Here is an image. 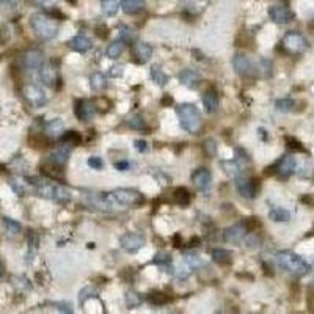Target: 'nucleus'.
Segmentation results:
<instances>
[{"instance_id": "f257e3e1", "label": "nucleus", "mask_w": 314, "mask_h": 314, "mask_svg": "<svg viewBox=\"0 0 314 314\" xmlns=\"http://www.w3.org/2000/svg\"><path fill=\"white\" fill-rule=\"evenodd\" d=\"M112 208H135L145 203L143 195L135 189H116L109 193H102Z\"/></svg>"}, {"instance_id": "f03ea898", "label": "nucleus", "mask_w": 314, "mask_h": 314, "mask_svg": "<svg viewBox=\"0 0 314 314\" xmlns=\"http://www.w3.org/2000/svg\"><path fill=\"white\" fill-rule=\"evenodd\" d=\"M30 27L35 35L44 41H50L58 35V24L46 13H35L30 17Z\"/></svg>"}, {"instance_id": "7ed1b4c3", "label": "nucleus", "mask_w": 314, "mask_h": 314, "mask_svg": "<svg viewBox=\"0 0 314 314\" xmlns=\"http://www.w3.org/2000/svg\"><path fill=\"white\" fill-rule=\"evenodd\" d=\"M277 264L294 277H303L310 272V264L299 255L292 252H280L277 253Z\"/></svg>"}, {"instance_id": "20e7f679", "label": "nucleus", "mask_w": 314, "mask_h": 314, "mask_svg": "<svg viewBox=\"0 0 314 314\" xmlns=\"http://www.w3.org/2000/svg\"><path fill=\"white\" fill-rule=\"evenodd\" d=\"M176 115L184 131L190 134H198L201 129V113L197 107L193 104H179L176 107Z\"/></svg>"}, {"instance_id": "39448f33", "label": "nucleus", "mask_w": 314, "mask_h": 314, "mask_svg": "<svg viewBox=\"0 0 314 314\" xmlns=\"http://www.w3.org/2000/svg\"><path fill=\"white\" fill-rule=\"evenodd\" d=\"M36 193L42 198H47L57 203H68L71 200V190L57 182H38Z\"/></svg>"}, {"instance_id": "423d86ee", "label": "nucleus", "mask_w": 314, "mask_h": 314, "mask_svg": "<svg viewBox=\"0 0 314 314\" xmlns=\"http://www.w3.org/2000/svg\"><path fill=\"white\" fill-rule=\"evenodd\" d=\"M24 97L25 101L35 107V109H41V107H44L47 104V94L44 93V90L41 88V86L35 85V83H28L24 86Z\"/></svg>"}, {"instance_id": "0eeeda50", "label": "nucleus", "mask_w": 314, "mask_h": 314, "mask_svg": "<svg viewBox=\"0 0 314 314\" xmlns=\"http://www.w3.org/2000/svg\"><path fill=\"white\" fill-rule=\"evenodd\" d=\"M281 46L289 53H302L308 47V42L303 38V35L297 33V31H289V33L285 35L283 41H281Z\"/></svg>"}, {"instance_id": "6e6552de", "label": "nucleus", "mask_w": 314, "mask_h": 314, "mask_svg": "<svg viewBox=\"0 0 314 314\" xmlns=\"http://www.w3.org/2000/svg\"><path fill=\"white\" fill-rule=\"evenodd\" d=\"M236 189H237V192H239L241 197H244L247 200H253L256 197V193H258L259 184H258V181L250 179V178H247V176L242 175V176H237Z\"/></svg>"}, {"instance_id": "1a4fd4ad", "label": "nucleus", "mask_w": 314, "mask_h": 314, "mask_svg": "<svg viewBox=\"0 0 314 314\" xmlns=\"http://www.w3.org/2000/svg\"><path fill=\"white\" fill-rule=\"evenodd\" d=\"M192 181H193V186L200 192H208L212 186V175L208 168H198L193 171Z\"/></svg>"}, {"instance_id": "9d476101", "label": "nucleus", "mask_w": 314, "mask_h": 314, "mask_svg": "<svg viewBox=\"0 0 314 314\" xmlns=\"http://www.w3.org/2000/svg\"><path fill=\"white\" fill-rule=\"evenodd\" d=\"M269 16L275 24H288L294 17V13L286 5H274L269 9Z\"/></svg>"}, {"instance_id": "9b49d317", "label": "nucleus", "mask_w": 314, "mask_h": 314, "mask_svg": "<svg viewBox=\"0 0 314 314\" xmlns=\"http://www.w3.org/2000/svg\"><path fill=\"white\" fill-rule=\"evenodd\" d=\"M20 63L28 71H38L44 64V57L39 50H28L20 57Z\"/></svg>"}, {"instance_id": "f8f14e48", "label": "nucleus", "mask_w": 314, "mask_h": 314, "mask_svg": "<svg viewBox=\"0 0 314 314\" xmlns=\"http://www.w3.org/2000/svg\"><path fill=\"white\" fill-rule=\"evenodd\" d=\"M120 244L123 247V250L129 252V253H135L140 248L145 245V237H142L140 234H134V233H127L124 236H121Z\"/></svg>"}, {"instance_id": "ddd939ff", "label": "nucleus", "mask_w": 314, "mask_h": 314, "mask_svg": "<svg viewBox=\"0 0 314 314\" xmlns=\"http://www.w3.org/2000/svg\"><path fill=\"white\" fill-rule=\"evenodd\" d=\"M74 113H75V116H77L80 121H90L91 118L96 115V107L90 101L80 99V101H75Z\"/></svg>"}, {"instance_id": "4468645a", "label": "nucleus", "mask_w": 314, "mask_h": 314, "mask_svg": "<svg viewBox=\"0 0 314 314\" xmlns=\"http://www.w3.org/2000/svg\"><path fill=\"white\" fill-rule=\"evenodd\" d=\"M277 175L281 176V178H289L292 173L296 171L297 168V160L294 156H291V154H286L283 156L280 160H278V164H277Z\"/></svg>"}, {"instance_id": "2eb2a0df", "label": "nucleus", "mask_w": 314, "mask_h": 314, "mask_svg": "<svg viewBox=\"0 0 314 314\" xmlns=\"http://www.w3.org/2000/svg\"><path fill=\"white\" fill-rule=\"evenodd\" d=\"M233 66H234L236 72L239 75H250L255 71L252 60L248 58L247 55H244V53H237V55H234Z\"/></svg>"}, {"instance_id": "dca6fc26", "label": "nucleus", "mask_w": 314, "mask_h": 314, "mask_svg": "<svg viewBox=\"0 0 314 314\" xmlns=\"http://www.w3.org/2000/svg\"><path fill=\"white\" fill-rule=\"evenodd\" d=\"M38 77H39V80L44 83L46 86H53V85L57 83V80H58L57 69L53 68L50 63H46V61L38 69Z\"/></svg>"}, {"instance_id": "f3484780", "label": "nucleus", "mask_w": 314, "mask_h": 314, "mask_svg": "<svg viewBox=\"0 0 314 314\" xmlns=\"http://www.w3.org/2000/svg\"><path fill=\"white\" fill-rule=\"evenodd\" d=\"M245 231L247 228L244 225H233L223 231V241L228 244H239L245 237Z\"/></svg>"}, {"instance_id": "a211bd4d", "label": "nucleus", "mask_w": 314, "mask_h": 314, "mask_svg": "<svg viewBox=\"0 0 314 314\" xmlns=\"http://www.w3.org/2000/svg\"><path fill=\"white\" fill-rule=\"evenodd\" d=\"M134 57L138 63H146L153 57V47L148 42H137L134 46Z\"/></svg>"}, {"instance_id": "6ab92c4d", "label": "nucleus", "mask_w": 314, "mask_h": 314, "mask_svg": "<svg viewBox=\"0 0 314 314\" xmlns=\"http://www.w3.org/2000/svg\"><path fill=\"white\" fill-rule=\"evenodd\" d=\"M179 80L187 88H197L200 83V74L195 69H184L179 72Z\"/></svg>"}, {"instance_id": "aec40b11", "label": "nucleus", "mask_w": 314, "mask_h": 314, "mask_svg": "<svg viewBox=\"0 0 314 314\" xmlns=\"http://www.w3.org/2000/svg\"><path fill=\"white\" fill-rule=\"evenodd\" d=\"M68 46L75 50V52H79V53H85V52H88L91 49V41L90 38H86L85 35H75L69 42H68Z\"/></svg>"}, {"instance_id": "412c9836", "label": "nucleus", "mask_w": 314, "mask_h": 314, "mask_svg": "<svg viewBox=\"0 0 314 314\" xmlns=\"http://www.w3.org/2000/svg\"><path fill=\"white\" fill-rule=\"evenodd\" d=\"M203 105L208 113H214L217 110V93L214 90H208L203 94Z\"/></svg>"}, {"instance_id": "4be33fe9", "label": "nucleus", "mask_w": 314, "mask_h": 314, "mask_svg": "<svg viewBox=\"0 0 314 314\" xmlns=\"http://www.w3.org/2000/svg\"><path fill=\"white\" fill-rule=\"evenodd\" d=\"M121 8L127 14H135L145 8V0H123Z\"/></svg>"}, {"instance_id": "5701e85b", "label": "nucleus", "mask_w": 314, "mask_h": 314, "mask_svg": "<svg viewBox=\"0 0 314 314\" xmlns=\"http://www.w3.org/2000/svg\"><path fill=\"white\" fill-rule=\"evenodd\" d=\"M64 129V124L63 121L60 120V118H55V120H50L49 123H46L44 126V132L49 135V137H58Z\"/></svg>"}, {"instance_id": "b1692460", "label": "nucleus", "mask_w": 314, "mask_h": 314, "mask_svg": "<svg viewBox=\"0 0 314 314\" xmlns=\"http://www.w3.org/2000/svg\"><path fill=\"white\" fill-rule=\"evenodd\" d=\"M68 156H69V151H66L64 148L55 151V153H52L49 156V162L53 165H58V167H63L64 164L68 162Z\"/></svg>"}, {"instance_id": "393cba45", "label": "nucleus", "mask_w": 314, "mask_h": 314, "mask_svg": "<svg viewBox=\"0 0 314 314\" xmlns=\"http://www.w3.org/2000/svg\"><path fill=\"white\" fill-rule=\"evenodd\" d=\"M120 9V2L118 0H102L101 11L104 16H115Z\"/></svg>"}, {"instance_id": "a878e982", "label": "nucleus", "mask_w": 314, "mask_h": 314, "mask_svg": "<svg viewBox=\"0 0 314 314\" xmlns=\"http://www.w3.org/2000/svg\"><path fill=\"white\" fill-rule=\"evenodd\" d=\"M151 79L157 86H165L168 83V75L162 71L159 66H153L151 68Z\"/></svg>"}, {"instance_id": "bb28decb", "label": "nucleus", "mask_w": 314, "mask_h": 314, "mask_svg": "<svg viewBox=\"0 0 314 314\" xmlns=\"http://www.w3.org/2000/svg\"><path fill=\"white\" fill-rule=\"evenodd\" d=\"M124 50V41L123 39H116L112 44H109L107 47V57L109 58H118Z\"/></svg>"}, {"instance_id": "cd10ccee", "label": "nucleus", "mask_w": 314, "mask_h": 314, "mask_svg": "<svg viewBox=\"0 0 314 314\" xmlns=\"http://www.w3.org/2000/svg\"><path fill=\"white\" fill-rule=\"evenodd\" d=\"M269 217L274 222H288V220H291V212L283 208H274V209H270Z\"/></svg>"}, {"instance_id": "c85d7f7f", "label": "nucleus", "mask_w": 314, "mask_h": 314, "mask_svg": "<svg viewBox=\"0 0 314 314\" xmlns=\"http://www.w3.org/2000/svg\"><path fill=\"white\" fill-rule=\"evenodd\" d=\"M212 259L217 264L226 266V264L231 263V253L226 252V250H222V248H217V250L212 252Z\"/></svg>"}, {"instance_id": "c756f323", "label": "nucleus", "mask_w": 314, "mask_h": 314, "mask_svg": "<svg viewBox=\"0 0 314 314\" xmlns=\"http://www.w3.org/2000/svg\"><path fill=\"white\" fill-rule=\"evenodd\" d=\"M90 85L93 86L94 90H97V91L104 90L105 86H107V80H105V77H104V74H101V72H94V74H91V77H90Z\"/></svg>"}, {"instance_id": "7c9ffc66", "label": "nucleus", "mask_w": 314, "mask_h": 314, "mask_svg": "<svg viewBox=\"0 0 314 314\" xmlns=\"http://www.w3.org/2000/svg\"><path fill=\"white\" fill-rule=\"evenodd\" d=\"M294 107H296V102L292 99H289V97H285V99H278L275 102V109L278 112H283V113L292 112V110H294Z\"/></svg>"}, {"instance_id": "2f4dec72", "label": "nucleus", "mask_w": 314, "mask_h": 314, "mask_svg": "<svg viewBox=\"0 0 314 314\" xmlns=\"http://www.w3.org/2000/svg\"><path fill=\"white\" fill-rule=\"evenodd\" d=\"M137 38V31L132 27L127 25H121L120 27V39H123L124 42H132Z\"/></svg>"}, {"instance_id": "473e14b6", "label": "nucleus", "mask_w": 314, "mask_h": 314, "mask_svg": "<svg viewBox=\"0 0 314 314\" xmlns=\"http://www.w3.org/2000/svg\"><path fill=\"white\" fill-rule=\"evenodd\" d=\"M175 200L176 203H179L181 206H187L190 203V193L187 189H184V187H179L175 190Z\"/></svg>"}, {"instance_id": "72a5a7b5", "label": "nucleus", "mask_w": 314, "mask_h": 314, "mask_svg": "<svg viewBox=\"0 0 314 314\" xmlns=\"http://www.w3.org/2000/svg\"><path fill=\"white\" fill-rule=\"evenodd\" d=\"M148 302L153 303V305H165V303L168 302V297L165 294H162V292H153V294L148 296Z\"/></svg>"}, {"instance_id": "f704fd0d", "label": "nucleus", "mask_w": 314, "mask_h": 314, "mask_svg": "<svg viewBox=\"0 0 314 314\" xmlns=\"http://www.w3.org/2000/svg\"><path fill=\"white\" fill-rule=\"evenodd\" d=\"M126 303L129 308H137L140 303H142V299H140V296L135 294L134 291H129L126 292Z\"/></svg>"}, {"instance_id": "c9c22d12", "label": "nucleus", "mask_w": 314, "mask_h": 314, "mask_svg": "<svg viewBox=\"0 0 314 314\" xmlns=\"http://www.w3.org/2000/svg\"><path fill=\"white\" fill-rule=\"evenodd\" d=\"M61 140L66 145H71V146H74V145H79L80 143V135L77 134V132H74V131H69V132H66L63 137H61Z\"/></svg>"}, {"instance_id": "e433bc0d", "label": "nucleus", "mask_w": 314, "mask_h": 314, "mask_svg": "<svg viewBox=\"0 0 314 314\" xmlns=\"http://www.w3.org/2000/svg\"><path fill=\"white\" fill-rule=\"evenodd\" d=\"M3 223H5V228H6V231L9 234H17V233H20V223H17L16 220L5 217L3 219Z\"/></svg>"}, {"instance_id": "4c0bfd02", "label": "nucleus", "mask_w": 314, "mask_h": 314, "mask_svg": "<svg viewBox=\"0 0 314 314\" xmlns=\"http://www.w3.org/2000/svg\"><path fill=\"white\" fill-rule=\"evenodd\" d=\"M184 259H186V264L190 269H198L201 266V259L195 253H186V255H184Z\"/></svg>"}, {"instance_id": "58836bf2", "label": "nucleus", "mask_w": 314, "mask_h": 314, "mask_svg": "<svg viewBox=\"0 0 314 314\" xmlns=\"http://www.w3.org/2000/svg\"><path fill=\"white\" fill-rule=\"evenodd\" d=\"M153 263L157 264V266H168V264H171V256H170L168 253L160 252V253H157V255L154 256Z\"/></svg>"}, {"instance_id": "ea45409f", "label": "nucleus", "mask_w": 314, "mask_h": 314, "mask_svg": "<svg viewBox=\"0 0 314 314\" xmlns=\"http://www.w3.org/2000/svg\"><path fill=\"white\" fill-rule=\"evenodd\" d=\"M9 186H11V189L19 195V197H24V193H25V182H22L20 179H11V181H9Z\"/></svg>"}, {"instance_id": "a19ab883", "label": "nucleus", "mask_w": 314, "mask_h": 314, "mask_svg": "<svg viewBox=\"0 0 314 314\" xmlns=\"http://www.w3.org/2000/svg\"><path fill=\"white\" fill-rule=\"evenodd\" d=\"M203 149H204V153L208 154L209 157H215V154H217V145H215V142H214L212 138L206 140Z\"/></svg>"}, {"instance_id": "79ce46f5", "label": "nucleus", "mask_w": 314, "mask_h": 314, "mask_svg": "<svg viewBox=\"0 0 314 314\" xmlns=\"http://www.w3.org/2000/svg\"><path fill=\"white\" fill-rule=\"evenodd\" d=\"M286 142H288V146L291 148V149H294V151H299V153H305V148L302 146V143L299 142V140H296V138H291V137H288L286 138Z\"/></svg>"}, {"instance_id": "37998d69", "label": "nucleus", "mask_w": 314, "mask_h": 314, "mask_svg": "<svg viewBox=\"0 0 314 314\" xmlns=\"http://www.w3.org/2000/svg\"><path fill=\"white\" fill-rule=\"evenodd\" d=\"M88 167H91L93 170H102L104 168V160L97 156H93L88 159Z\"/></svg>"}, {"instance_id": "c03bdc74", "label": "nucleus", "mask_w": 314, "mask_h": 314, "mask_svg": "<svg viewBox=\"0 0 314 314\" xmlns=\"http://www.w3.org/2000/svg\"><path fill=\"white\" fill-rule=\"evenodd\" d=\"M127 124L131 127H134V129H145L146 127V123H145V120L142 116H134L132 120H129Z\"/></svg>"}, {"instance_id": "a18cd8bd", "label": "nucleus", "mask_w": 314, "mask_h": 314, "mask_svg": "<svg viewBox=\"0 0 314 314\" xmlns=\"http://www.w3.org/2000/svg\"><path fill=\"white\" fill-rule=\"evenodd\" d=\"M245 244H247L248 248H258L259 247V237L255 236V234H250L245 239Z\"/></svg>"}, {"instance_id": "49530a36", "label": "nucleus", "mask_w": 314, "mask_h": 314, "mask_svg": "<svg viewBox=\"0 0 314 314\" xmlns=\"http://www.w3.org/2000/svg\"><path fill=\"white\" fill-rule=\"evenodd\" d=\"M123 72H124V68L121 66V64H118V66L110 68V75H112V77H121Z\"/></svg>"}, {"instance_id": "de8ad7c7", "label": "nucleus", "mask_w": 314, "mask_h": 314, "mask_svg": "<svg viewBox=\"0 0 314 314\" xmlns=\"http://www.w3.org/2000/svg\"><path fill=\"white\" fill-rule=\"evenodd\" d=\"M17 0H0V8H16Z\"/></svg>"}, {"instance_id": "09e8293b", "label": "nucleus", "mask_w": 314, "mask_h": 314, "mask_svg": "<svg viewBox=\"0 0 314 314\" xmlns=\"http://www.w3.org/2000/svg\"><path fill=\"white\" fill-rule=\"evenodd\" d=\"M134 146H135V149L138 151V153H145V151H146V142H145V140H135Z\"/></svg>"}, {"instance_id": "8fccbe9b", "label": "nucleus", "mask_w": 314, "mask_h": 314, "mask_svg": "<svg viewBox=\"0 0 314 314\" xmlns=\"http://www.w3.org/2000/svg\"><path fill=\"white\" fill-rule=\"evenodd\" d=\"M115 168L118 171H126V170L131 168V164H129V162H126V160H123V162H115Z\"/></svg>"}, {"instance_id": "3c124183", "label": "nucleus", "mask_w": 314, "mask_h": 314, "mask_svg": "<svg viewBox=\"0 0 314 314\" xmlns=\"http://www.w3.org/2000/svg\"><path fill=\"white\" fill-rule=\"evenodd\" d=\"M35 5H52V3H55L57 0H31Z\"/></svg>"}, {"instance_id": "603ef678", "label": "nucleus", "mask_w": 314, "mask_h": 314, "mask_svg": "<svg viewBox=\"0 0 314 314\" xmlns=\"http://www.w3.org/2000/svg\"><path fill=\"white\" fill-rule=\"evenodd\" d=\"M2 272H3V267H2V263H0V277H2Z\"/></svg>"}]
</instances>
